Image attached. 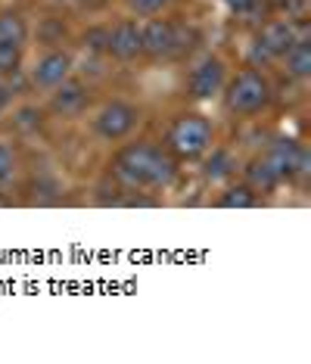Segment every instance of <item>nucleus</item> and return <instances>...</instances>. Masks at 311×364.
I'll use <instances>...</instances> for the list:
<instances>
[{"label": "nucleus", "mask_w": 311, "mask_h": 364, "mask_svg": "<svg viewBox=\"0 0 311 364\" xmlns=\"http://www.w3.org/2000/svg\"><path fill=\"white\" fill-rule=\"evenodd\" d=\"M283 60H286V69H290L296 78H308L311 75V44L305 38L296 41V44H293V50L286 53Z\"/></svg>", "instance_id": "2eb2a0df"}, {"label": "nucleus", "mask_w": 311, "mask_h": 364, "mask_svg": "<svg viewBox=\"0 0 311 364\" xmlns=\"http://www.w3.org/2000/svg\"><path fill=\"white\" fill-rule=\"evenodd\" d=\"M128 6L137 16H159L162 6H165V0H128Z\"/></svg>", "instance_id": "412c9836"}, {"label": "nucleus", "mask_w": 311, "mask_h": 364, "mask_svg": "<svg viewBox=\"0 0 311 364\" xmlns=\"http://www.w3.org/2000/svg\"><path fill=\"white\" fill-rule=\"evenodd\" d=\"M109 175L125 190H165L178 178V159L162 146L128 144L112 156Z\"/></svg>", "instance_id": "f257e3e1"}, {"label": "nucleus", "mask_w": 311, "mask_h": 364, "mask_svg": "<svg viewBox=\"0 0 311 364\" xmlns=\"http://www.w3.org/2000/svg\"><path fill=\"white\" fill-rule=\"evenodd\" d=\"M268 162H271V168L277 171V178H280V181H290V178H305V175H308L311 156H308L305 146L296 144V140L280 137V140H277V144L271 146V153H268Z\"/></svg>", "instance_id": "39448f33"}, {"label": "nucleus", "mask_w": 311, "mask_h": 364, "mask_svg": "<svg viewBox=\"0 0 311 364\" xmlns=\"http://www.w3.org/2000/svg\"><path fill=\"white\" fill-rule=\"evenodd\" d=\"M224 63L218 60V56H206L196 69L190 72V78H187V87H190V97L196 100H212V97H218L221 90H224Z\"/></svg>", "instance_id": "1a4fd4ad"}, {"label": "nucleus", "mask_w": 311, "mask_h": 364, "mask_svg": "<svg viewBox=\"0 0 311 364\" xmlns=\"http://www.w3.org/2000/svg\"><path fill=\"white\" fill-rule=\"evenodd\" d=\"M212 140H215V131H212V122L206 115L184 112L168 125L165 150L175 159H200L212 150Z\"/></svg>", "instance_id": "f03ea898"}, {"label": "nucleus", "mask_w": 311, "mask_h": 364, "mask_svg": "<svg viewBox=\"0 0 311 364\" xmlns=\"http://www.w3.org/2000/svg\"><path fill=\"white\" fill-rule=\"evenodd\" d=\"M143 35V53L150 60H168L175 50V22L168 19H150L146 26H141Z\"/></svg>", "instance_id": "9b49d317"}, {"label": "nucleus", "mask_w": 311, "mask_h": 364, "mask_svg": "<svg viewBox=\"0 0 311 364\" xmlns=\"http://www.w3.org/2000/svg\"><path fill=\"white\" fill-rule=\"evenodd\" d=\"M137 122H141V109H137L134 103L109 100L100 112H97L94 131L100 140H106V144H119V140H125L131 131L137 128Z\"/></svg>", "instance_id": "20e7f679"}, {"label": "nucleus", "mask_w": 311, "mask_h": 364, "mask_svg": "<svg viewBox=\"0 0 311 364\" xmlns=\"http://www.w3.org/2000/svg\"><path fill=\"white\" fill-rule=\"evenodd\" d=\"M62 35H65V26L56 19H47V31L40 28V41H44V44H60Z\"/></svg>", "instance_id": "4be33fe9"}, {"label": "nucleus", "mask_w": 311, "mask_h": 364, "mask_svg": "<svg viewBox=\"0 0 311 364\" xmlns=\"http://www.w3.org/2000/svg\"><path fill=\"white\" fill-rule=\"evenodd\" d=\"M268 103H271V81L261 75L258 69L236 72V78L224 87V106H227V112L240 115V119L258 115Z\"/></svg>", "instance_id": "7ed1b4c3"}, {"label": "nucleus", "mask_w": 311, "mask_h": 364, "mask_svg": "<svg viewBox=\"0 0 311 364\" xmlns=\"http://www.w3.org/2000/svg\"><path fill=\"white\" fill-rule=\"evenodd\" d=\"M19 65H22V47L19 44H4V41H0V78L16 75Z\"/></svg>", "instance_id": "f3484780"}, {"label": "nucleus", "mask_w": 311, "mask_h": 364, "mask_svg": "<svg viewBox=\"0 0 311 364\" xmlns=\"http://www.w3.org/2000/svg\"><path fill=\"white\" fill-rule=\"evenodd\" d=\"M72 65H75L72 53L56 50L53 47V50H47L35 63V69H31V85L40 87V90H53L56 85H62V81L72 75Z\"/></svg>", "instance_id": "6e6552de"}, {"label": "nucleus", "mask_w": 311, "mask_h": 364, "mask_svg": "<svg viewBox=\"0 0 311 364\" xmlns=\"http://www.w3.org/2000/svg\"><path fill=\"white\" fill-rule=\"evenodd\" d=\"M13 122H16V128H19V131H38L40 122H44V112L35 109V106H26V109L16 112Z\"/></svg>", "instance_id": "6ab92c4d"}, {"label": "nucleus", "mask_w": 311, "mask_h": 364, "mask_svg": "<svg viewBox=\"0 0 311 364\" xmlns=\"http://www.w3.org/2000/svg\"><path fill=\"white\" fill-rule=\"evenodd\" d=\"M81 41H84V47H87L91 53H109V28H106V26L87 28Z\"/></svg>", "instance_id": "a211bd4d"}, {"label": "nucleus", "mask_w": 311, "mask_h": 364, "mask_svg": "<svg viewBox=\"0 0 311 364\" xmlns=\"http://www.w3.org/2000/svg\"><path fill=\"white\" fill-rule=\"evenodd\" d=\"M218 209H256L258 205V193L249 184H234L218 196Z\"/></svg>", "instance_id": "ddd939ff"}, {"label": "nucleus", "mask_w": 311, "mask_h": 364, "mask_svg": "<svg viewBox=\"0 0 311 364\" xmlns=\"http://www.w3.org/2000/svg\"><path fill=\"white\" fill-rule=\"evenodd\" d=\"M224 4L227 6H231V10L234 13H252V10H256V6H258V0H224Z\"/></svg>", "instance_id": "5701e85b"}, {"label": "nucleus", "mask_w": 311, "mask_h": 364, "mask_svg": "<svg viewBox=\"0 0 311 364\" xmlns=\"http://www.w3.org/2000/svg\"><path fill=\"white\" fill-rule=\"evenodd\" d=\"M0 41L4 44H26L28 41V26L19 13H0Z\"/></svg>", "instance_id": "4468645a"}, {"label": "nucleus", "mask_w": 311, "mask_h": 364, "mask_svg": "<svg viewBox=\"0 0 311 364\" xmlns=\"http://www.w3.org/2000/svg\"><path fill=\"white\" fill-rule=\"evenodd\" d=\"M243 175H246V184L256 190V193H271V190L280 184V178H277V171L271 168L268 156H256V159H249L246 168H243Z\"/></svg>", "instance_id": "f8f14e48"}, {"label": "nucleus", "mask_w": 311, "mask_h": 364, "mask_svg": "<svg viewBox=\"0 0 311 364\" xmlns=\"http://www.w3.org/2000/svg\"><path fill=\"white\" fill-rule=\"evenodd\" d=\"M302 41V31L296 28L293 19H274L261 28L258 44H256V56H265V60H277V56H286L293 50V44Z\"/></svg>", "instance_id": "423d86ee"}, {"label": "nucleus", "mask_w": 311, "mask_h": 364, "mask_svg": "<svg viewBox=\"0 0 311 364\" xmlns=\"http://www.w3.org/2000/svg\"><path fill=\"white\" fill-rule=\"evenodd\" d=\"M109 53L121 63L143 56V35L134 19H121L116 28H109Z\"/></svg>", "instance_id": "9d476101"}, {"label": "nucleus", "mask_w": 311, "mask_h": 364, "mask_svg": "<svg viewBox=\"0 0 311 364\" xmlns=\"http://www.w3.org/2000/svg\"><path fill=\"white\" fill-rule=\"evenodd\" d=\"M234 168H236V165H234V159H231V153L215 150V153H212V159L206 162V178H209V181H224Z\"/></svg>", "instance_id": "dca6fc26"}, {"label": "nucleus", "mask_w": 311, "mask_h": 364, "mask_svg": "<svg viewBox=\"0 0 311 364\" xmlns=\"http://www.w3.org/2000/svg\"><path fill=\"white\" fill-rule=\"evenodd\" d=\"M13 175H16V153L6 144H0V184L13 181Z\"/></svg>", "instance_id": "aec40b11"}, {"label": "nucleus", "mask_w": 311, "mask_h": 364, "mask_svg": "<svg viewBox=\"0 0 311 364\" xmlns=\"http://www.w3.org/2000/svg\"><path fill=\"white\" fill-rule=\"evenodd\" d=\"M91 106V87L78 78H65L50 94V112L56 119H78Z\"/></svg>", "instance_id": "0eeeda50"}, {"label": "nucleus", "mask_w": 311, "mask_h": 364, "mask_svg": "<svg viewBox=\"0 0 311 364\" xmlns=\"http://www.w3.org/2000/svg\"><path fill=\"white\" fill-rule=\"evenodd\" d=\"M165 4H168V0H165Z\"/></svg>", "instance_id": "b1692460"}]
</instances>
